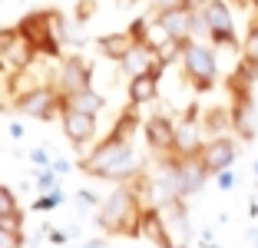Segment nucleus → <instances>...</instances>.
<instances>
[{
  "label": "nucleus",
  "instance_id": "c756f323",
  "mask_svg": "<svg viewBox=\"0 0 258 248\" xmlns=\"http://www.w3.org/2000/svg\"><path fill=\"white\" fill-rule=\"evenodd\" d=\"M90 14H93V0H83V4H80V14H76V17H80V20H86Z\"/></svg>",
  "mask_w": 258,
  "mask_h": 248
},
{
  "label": "nucleus",
  "instance_id": "1a4fd4ad",
  "mask_svg": "<svg viewBox=\"0 0 258 248\" xmlns=\"http://www.w3.org/2000/svg\"><path fill=\"white\" fill-rule=\"evenodd\" d=\"M196 20H199V14H192L189 7H172V10H166V14H156V27H159L172 43L196 40Z\"/></svg>",
  "mask_w": 258,
  "mask_h": 248
},
{
  "label": "nucleus",
  "instance_id": "393cba45",
  "mask_svg": "<svg viewBox=\"0 0 258 248\" xmlns=\"http://www.w3.org/2000/svg\"><path fill=\"white\" fill-rule=\"evenodd\" d=\"M0 228H7V232H23V215H0Z\"/></svg>",
  "mask_w": 258,
  "mask_h": 248
},
{
  "label": "nucleus",
  "instance_id": "a878e982",
  "mask_svg": "<svg viewBox=\"0 0 258 248\" xmlns=\"http://www.w3.org/2000/svg\"><path fill=\"white\" fill-rule=\"evenodd\" d=\"M149 4H152L156 14H166V10H172V7H182L185 0H149Z\"/></svg>",
  "mask_w": 258,
  "mask_h": 248
},
{
  "label": "nucleus",
  "instance_id": "412c9836",
  "mask_svg": "<svg viewBox=\"0 0 258 248\" xmlns=\"http://www.w3.org/2000/svg\"><path fill=\"white\" fill-rule=\"evenodd\" d=\"M0 215H20V205H17L14 189H10V185L0 189Z\"/></svg>",
  "mask_w": 258,
  "mask_h": 248
},
{
  "label": "nucleus",
  "instance_id": "5701e85b",
  "mask_svg": "<svg viewBox=\"0 0 258 248\" xmlns=\"http://www.w3.org/2000/svg\"><path fill=\"white\" fill-rule=\"evenodd\" d=\"M60 202H63V192H60V189H53V192H43V196L37 199V212H50V209H56Z\"/></svg>",
  "mask_w": 258,
  "mask_h": 248
},
{
  "label": "nucleus",
  "instance_id": "473e14b6",
  "mask_svg": "<svg viewBox=\"0 0 258 248\" xmlns=\"http://www.w3.org/2000/svg\"><path fill=\"white\" fill-rule=\"evenodd\" d=\"M83 248H106V241H99V238H93V241H86Z\"/></svg>",
  "mask_w": 258,
  "mask_h": 248
},
{
  "label": "nucleus",
  "instance_id": "f03ea898",
  "mask_svg": "<svg viewBox=\"0 0 258 248\" xmlns=\"http://www.w3.org/2000/svg\"><path fill=\"white\" fill-rule=\"evenodd\" d=\"M143 212H146V205L136 189L119 185L103 199V205L96 212V225L106 235H129V238H136V235H143Z\"/></svg>",
  "mask_w": 258,
  "mask_h": 248
},
{
  "label": "nucleus",
  "instance_id": "7c9ffc66",
  "mask_svg": "<svg viewBox=\"0 0 258 248\" xmlns=\"http://www.w3.org/2000/svg\"><path fill=\"white\" fill-rule=\"evenodd\" d=\"M67 169H70L67 159H56V162H53V172H67Z\"/></svg>",
  "mask_w": 258,
  "mask_h": 248
},
{
  "label": "nucleus",
  "instance_id": "2f4dec72",
  "mask_svg": "<svg viewBox=\"0 0 258 248\" xmlns=\"http://www.w3.org/2000/svg\"><path fill=\"white\" fill-rule=\"evenodd\" d=\"M10 136H14V139H23V126H17V122H14V126H10Z\"/></svg>",
  "mask_w": 258,
  "mask_h": 248
},
{
  "label": "nucleus",
  "instance_id": "f704fd0d",
  "mask_svg": "<svg viewBox=\"0 0 258 248\" xmlns=\"http://www.w3.org/2000/svg\"><path fill=\"white\" fill-rule=\"evenodd\" d=\"M251 238H255V245H258V232H251Z\"/></svg>",
  "mask_w": 258,
  "mask_h": 248
},
{
  "label": "nucleus",
  "instance_id": "423d86ee",
  "mask_svg": "<svg viewBox=\"0 0 258 248\" xmlns=\"http://www.w3.org/2000/svg\"><path fill=\"white\" fill-rule=\"evenodd\" d=\"M0 56H4L7 73H23V70H30L33 63H37L40 53L17 27H7V30L0 33Z\"/></svg>",
  "mask_w": 258,
  "mask_h": 248
},
{
  "label": "nucleus",
  "instance_id": "cd10ccee",
  "mask_svg": "<svg viewBox=\"0 0 258 248\" xmlns=\"http://www.w3.org/2000/svg\"><path fill=\"white\" fill-rule=\"evenodd\" d=\"M33 162H37L40 169H50V156H46V149H37V152H33Z\"/></svg>",
  "mask_w": 258,
  "mask_h": 248
},
{
  "label": "nucleus",
  "instance_id": "f8f14e48",
  "mask_svg": "<svg viewBox=\"0 0 258 248\" xmlns=\"http://www.w3.org/2000/svg\"><path fill=\"white\" fill-rule=\"evenodd\" d=\"M166 63H169V56H162V63L156 70H149V73H143V76L126 83L129 106H146V103H152V99L159 96V76H162V67H166Z\"/></svg>",
  "mask_w": 258,
  "mask_h": 248
},
{
  "label": "nucleus",
  "instance_id": "dca6fc26",
  "mask_svg": "<svg viewBox=\"0 0 258 248\" xmlns=\"http://www.w3.org/2000/svg\"><path fill=\"white\" fill-rule=\"evenodd\" d=\"M96 46H99V53L106 56V60H116V63H122L133 53V46H136V40L129 37V30H116V33H103V37L96 40Z\"/></svg>",
  "mask_w": 258,
  "mask_h": 248
},
{
  "label": "nucleus",
  "instance_id": "a211bd4d",
  "mask_svg": "<svg viewBox=\"0 0 258 248\" xmlns=\"http://www.w3.org/2000/svg\"><path fill=\"white\" fill-rule=\"evenodd\" d=\"M143 235H149L159 248H172V235H169V228H166L162 209H146L143 212Z\"/></svg>",
  "mask_w": 258,
  "mask_h": 248
},
{
  "label": "nucleus",
  "instance_id": "9d476101",
  "mask_svg": "<svg viewBox=\"0 0 258 248\" xmlns=\"http://www.w3.org/2000/svg\"><path fill=\"white\" fill-rule=\"evenodd\" d=\"M143 136H146V146H149L156 156H172L175 152V122L169 116L156 113L143 122Z\"/></svg>",
  "mask_w": 258,
  "mask_h": 248
},
{
  "label": "nucleus",
  "instance_id": "c85d7f7f",
  "mask_svg": "<svg viewBox=\"0 0 258 248\" xmlns=\"http://www.w3.org/2000/svg\"><path fill=\"white\" fill-rule=\"evenodd\" d=\"M215 179L222 182V189H232V185H235V172H232V169H228V172H222V175H215Z\"/></svg>",
  "mask_w": 258,
  "mask_h": 248
},
{
  "label": "nucleus",
  "instance_id": "0eeeda50",
  "mask_svg": "<svg viewBox=\"0 0 258 248\" xmlns=\"http://www.w3.org/2000/svg\"><path fill=\"white\" fill-rule=\"evenodd\" d=\"M90 83H93V63L90 60H83L80 53L63 56L60 70H56V80H53L60 96H76V93H83V90H93Z\"/></svg>",
  "mask_w": 258,
  "mask_h": 248
},
{
  "label": "nucleus",
  "instance_id": "39448f33",
  "mask_svg": "<svg viewBox=\"0 0 258 248\" xmlns=\"http://www.w3.org/2000/svg\"><path fill=\"white\" fill-rule=\"evenodd\" d=\"M14 109L20 116H33V119H53L63 113V96L56 93V86H30V90H20L14 96Z\"/></svg>",
  "mask_w": 258,
  "mask_h": 248
},
{
  "label": "nucleus",
  "instance_id": "c9c22d12",
  "mask_svg": "<svg viewBox=\"0 0 258 248\" xmlns=\"http://www.w3.org/2000/svg\"><path fill=\"white\" fill-rule=\"evenodd\" d=\"M255 175H258V162H255Z\"/></svg>",
  "mask_w": 258,
  "mask_h": 248
},
{
  "label": "nucleus",
  "instance_id": "72a5a7b5",
  "mask_svg": "<svg viewBox=\"0 0 258 248\" xmlns=\"http://www.w3.org/2000/svg\"><path fill=\"white\" fill-rule=\"evenodd\" d=\"M251 10H255V17H258V0H251Z\"/></svg>",
  "mask_w": 258,
  "mask_h": 248
},
{
  "label": "nucleus",
  "instance_id": "6e6552de",
  "mask_svg": "<svg viewBox=\"0 0 258 248\" xmlns=\"http://www.w3.org/2000/svg\"><path fill=\"white\" fill-rule=\"evenodd\" d=\"M202 165L209 175H222L228 172L232 165H235L238 159V143L235 139H228V136H215V139H209V143L202 146Z\"/></svg>",
  "mask_w": 258,
  "mask_h": 248
},
{
  "label": "nucleus",
  "instance_id": "20e7f679",
  "mask_svg": "<svg viewBox=\"0 0 258 248\" xmlns=\"http://www.w3.org/2000/svg\"><path fill=\"white\" fill-rule=\"evenodd\" d=\"M17 30L37 46V53H43L50 60H56L63 53V40L53 27V10H30V14H23L20 23H17Z\"/></svg>",
  "mask_w": 258,
  "mask_h": 248
},
{
  "label": "nucleus",
  "instance_id": "2eb2a0df",
  "mask_svg": "<svg viewBox=\"0 0 258 248\" xmlns=\"http://www.w3.org/2000/svg\"><path fill=\"white\" fill-rule=\"evenodd\" d=\"M159 63H162V53L156 50V46L143 43V46H133V53H129V56L119 63V67H122V73H126L129 80H136V76H143V73H149V70H156Z\"/></svg>",
  "mask_w": 258,
  "mask_h": 248
},
{
  "label": "nucleus",
  "instance_id": "b1692460",
  "mask_svg": "<svg viewBox=\"0 0 258 248\" xmlns=\"http://www.w3.org/2000/svg\"><path fill=\"white\" fill-rule=\"evenodd\" d=\"M0 248H23V232H7V228H0Z\"/></svg>",
  "mask_w": 258,
  "mask_h": 248
},
{
  "label": "nucleus",
  "instance_id": "f3484780",
  "mask_svg": "<svg viewBox=\"0 0 258 248\" xmlns=\"http://www.w3.org/2000/svg\"><path fill=\"white\" fill-rule=\"evenodd\" d=\"M199 17H202L209 37H212V33H228V30H235V23H232V7H228L225 0H212V4H209V7H205Z\"/></svg>",
  "mask_w": 258,
  "mask_h": 248
},
{
  "label": "nucleus",
  "instance_id": "4468645a",
  "mask_svg": "<svg viewBox=\"0 0 258 248\" xmlns=\"http://www.w3.org/2000/svg\"><path fill=\"white\" fill-rule=\"evenodd\" d=\"M196 109H199V106H189V116L175 126V152H172V156H179V159L202 156V139H199V126H196Z\"/></svg>",
  "mask_w": 258,
  "mask_h": 248
},
{
  "label": "nucleus",
  "instance_id": "f257e3e1",
  "mask_svg": "<svg viewBox=\"0 0 258 248\" xmlns=\"http://www.w3.org/2000/svg\"><path fill=\"white\" fill-rule=\"evenodd\" d=\"M136 122H139L136 106H129L126 113L116 119V126L109 129L106 139H99V146L80 162V169L86 175L119 182V185H129L133 179H139L143 175V156L129 143V136L136 133Z\"/></svg>",
  "mask_w": 258,
  "mask_h": 248
},
{
  "label": "nucleus",
  "instance_id": "6ab92c4d",
  "mask_svg": "<svg viewBox=\"0 0 258 248\" xmlns=\"http://www.w3.org/2000/svg\"><path fill=\"white\" fill-rule=\"evenodd\" d=\"M63 109H76V113H83V116H99L106 109V99L99 96L96 90H83V93H76V96H63Z\"/></svg>",
  "mask_w": 258,
  "mask_h": 248
},
{
  "label": "nucleus",
  "instance_id": "aec40b11",
  "mask_svg": "<svg viewBox=\"0 0 258 248\" xmlns=\"http://www.w3.org/2000/svg\"><path fill=\"white\" fill-rule=\"evenodd\" d=\"M205 179H212V175L205 172V165H202V159H182V185H185V199L189 196H196L199 189L205 185Z\"/></svg>",
  "mask_w": 258,
  "mask_h": 248
},
{
  "label": "nucleus",
  "instance_id": "9b49d317",
  "mask_svg": "<svg viewBox=\"0 0 258 248\" xmlns=\"http://www.w3.org/2000/svg\"><path fill=\"white\" fill-rule=\"evenodd\" d=\"M60 122H63L67 139L73 143V149H83V146H90L96 139V116H83V113H76V109H63Z\"/></svg>",
  "mask_w": 258,
  "mask_h": 248
},
{
  "label": "nucleus",
  "instance_id": "bb28decb",
  "mask_svg": "<svg viewBox=\"0 0 258 248\" xmlns=\"http://www.w3.org/2000/svg\"><path fill=\"white\" fill-rule=\"evenodd\" d=\"M209 4H212V0H185L182 7H189V10H192V14H202V10H205V7H209Z\"/></svg>",
  "mask_w": 258,
  "mask_h": 248
},
{
  "label": "nucleus",
  "instance_id": "ddd939ff",
  "mask_svg": "<svg viewBox=\"0 0 258 248\" xmlns=\"http://www.w3.org/2000/svg\"><path fill=\"white\" fill-rule=\"evenodd\" d=\"M255 99H251V93H232V113H228V122H232V129H235L242 139H251L255 136Z\"/></svg>",
  "mask_w": 258,
  "mask_h": 248
},
{
  "label": "nucleus",
  "instance_id": "7ed1b4c3",
  "mask_svg": "<svg viewBox=\"0 0 258 248\" xmlns=\"http://www.w3.org/2000/svg\"><path fill=\"white\" fill-rule=\"evenodd\" d=\"M179 56H182V70L192 80V86L199 93L212 90L219 80V56L212 46H205L202 40H185V43H179Z\"/></svg>",
  "mask_w": 258,
  "mask_h": 248
},
{
  "label": "nucleus",
  "instance_id": "4be33fe9",
  "mask_svg": "<svg viewBox=\"0 0 258 248\" xmlns=\"http://www.w3.org/2000/svg\"><path fill=\"white\" fill-rule=\"evenodd\" d=\"M242 50H245V56H255V60H258V17L251 20L248 33H245V43H242Z\"/></svg>",
  "mask_w": 258,
  "mask_h": 248
}]
</instances>
